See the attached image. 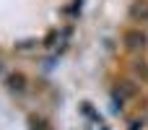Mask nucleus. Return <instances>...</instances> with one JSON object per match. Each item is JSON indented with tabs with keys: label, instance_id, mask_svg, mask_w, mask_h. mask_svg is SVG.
Returning a JSON list of instances; mask_svg holds the SVG:
<instances>
[{
	"label": "nucleus",
	"instance_id": "obj_1",
	"mask_svg": "<svg viewBox=\"0 0 148 130\" xmlns=\"http://www.w3.org/2000/svg\"><path fill=\"white\" fill-rule=\"evenodd\" d=\"M8 86H10L13 91H23V89H26V78H23L21 73H13V76L8 78Z\"/></svg>",
	"mask_w": 148,
	"mask_h": 130
}]
</instances>
